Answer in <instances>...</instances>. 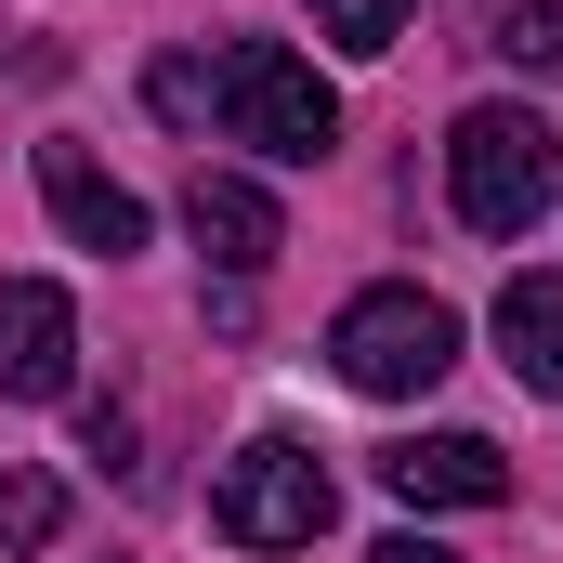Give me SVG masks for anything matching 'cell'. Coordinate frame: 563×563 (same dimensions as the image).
<instances>
[{"instance_id":"3957f363","label":"cell","mask_w":563,"mask_h":563,"mask_svg":"<svg viewBox=\"0 0 563 563\" xmlns=\"http://www.w3.org/2000/svg\"><path fill=\"white\" fill-rule=\"evenodd\" d=\"M328 367H341L354 394L407 407V394H432V380L459 367V314H445L432 288H354L341 328H328Z\"/></svg>"},{"instance_id":"5bb4252c","label":"cell","mask_w":563,"mask_h":563,"mask_svg":"<svg viewBox=\"0 0 563 563\" xmlns=\"http://www.w3.org/2000/svg\"><path fill=\"white\" fill-rule=\"evenodd\" d=\"M367 563H459V551H445V538H380Z\"/></svg>"},{"instance_id":"30bf717a","label":"cell","mask_w":563,"mask_h":563,"mask_svg":"<svg viewBox=\"0 0 563 563\" xmlns=\"http://www.w3.org/2000/svg\"><path fill=\"white\" fill-rule=\"evenodd\" d=\"M66 538V485L53 472H0V551H53Z\"/></svg>"},{"instance_id":"7a4b0ae2","label":"cell","mask_w":563,"mask_h":563,"mask_svg":"<svg viewBox=\"0 0 563 563\" xmlns=\"http://www.w3.org/2000/svg\"><path fill=\"white\" fill-rule=\"evenodd\" d=\"M210 119L236 144H263L276 170H314V157L341 144V92H328L288 40H236V53H210Z\"/></svg>"},{"instance_id":"6da1fadb","label":"cell","mask_w":563,"mask_h":563,"mask_svg":"<svg viewBox=\"0 0 563 563\" xmlns=\"http://www.w3.org/2000/svg\"><path fill=\"white\" fill-rule=\"evenodd\" d=\"M445 197L472 236H538V210L563 197V132L538 106H472L445 132Z\"/></svg>"},{"instance_id":"52a82bcc","label":"cell","mask_w":563,"mask_h":563,"mask_svg":"<svg viewBox=\"0 0 563 563\" xmlns=\"http://www.w3.org/2000/svg\"><path fill=\"white\" fill-rule=\"evenodd\" d=\"M184 223H197V250L223 263V276H263L288 250V223H276V197L250 184V170H197V197H184Z\"/></svg>"},{"instance_id":"8992f818","label":"cell","mask_w":563,"mask_h":563,"mask_svg":"<svg viewBox=\"0 0 563 563\" xmlns=\"http://www.w3.org/2000/svg\"><path fill=\"white\" fill-rule=\"evenodd\" d=\"M380 485L407 511H498L511 498V459L485 432H407V445H380Z\"/></svg>"},{"instance_id":"9c48e42d","label":"cell","mask_w":563,"mask_h":563,"mask_svg":"<svg viewBox=\"0 0 563 563\" xmlns=\"http://www.w3.org/2000/svg\"><path fill=\"white\" fill-rule=\"evenodd\" d=\"M498 341H511V380L563 407V276H511L498 288Z\"/></svg>"},{"instance_id":"4fadbf2b","label":"cell","mask_w":563,"mask_h":563,"mask_svg":"<svg viewBox=\"0 0 563 563\" xmlns=\"http://www.w3.org/2000/svg\"><path fill=\"white\" fill-rule=\"evenodd\" d=\"M144 92H157V119H184V132L210 119V66H197V53H170V66H157Z\"/></svg>"},{"instance_id":"277c9868","label":"cell","mask_w":563,"mask_h":563,"mask_svg":"<svg viewBox=\"0 0 563 563\" xmlns=\"http://www.w3.org/2000/svg\"><path fill=\"white\" fill-rule=\"evenodd\" d=\"M328 511H341V485H328V459L288 445V432H250V445L223 459V485H210V525H223L236 551H314Z\"/></svg>"},{"instance_id":"ba28073f","label":"cell","mask_w":563,"mask_h":563,"mask_svg":"<svg viewBox=\"0 0 563 563\" xmlns=\"http://www.w3.org/2000/svg\"><path fill=\"white\" fill-rule=\"evenodd\" d=\"M40 197H53V223H66L79 250H106V263L144 250V197H132V184H106L79 144H40Z\"/></svg>"},{"instance_id":"7c38bea8","label":"cell","mask_w":563,"mask_h":563,"mask_svg":"<svg viewBox=\"0 0 563 563\" xmlns=\"http://www.w3.org/2000/svg\"><path fill=\"white\" fill-rule=\"evenodd\" d=\"M498 53H511L525 79H563V0H511V13H498Z\"/></svg>"},{"instance_id":"5b68a950","label":"cell","mask_w":563,"mask_h":563,"mask_svg":"<svg viewBox=\"0 0 563 563\" xmlns=\"http://www.w3.org/2000/svg\"><path fill=\"white\" fill-rule=\"evenodd\" d=\"M66 380H79V301L53 276H0V394L53 407Z\"/></svg>"},{"instance_id":"8fae6325","label":"cell","mask_w":563,"mask_h":563,"mask_svg":"<svg viewBox=\"0 0 563 563\" xmlns=\"http://www.w3.org/2000/svg\"><path fill=\"white\" fill-rule=\"evenodd\" d=\"M407 13H420V0H314V40H341V53H394Z\"/></svg>"}]
</instances>
